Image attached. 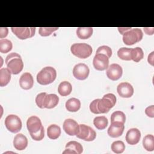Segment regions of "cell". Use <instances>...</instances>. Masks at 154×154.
Returning a JSON list of instances; mask_svg holds the SVG:
<instances>
[{
    "mask_svg": "<svg viewBox=\"0 0 154 154\" xmlns=\"http://www.w3.org/2000/svg\"><path fill=\"white\" fill-rule=\"evenodd\" d=\"M125 129L124 123L119 122H111L108 129V134L112 138H117L121 136Z\"/></svg>",
    "mask_w": 154,
    "mask_h": 154,
    "instance_id": "13",
    "label": "cell"
},
{
    "mask_svg": "<svg viewBox=\"0 0 154 154\" xmlns=\"http://www.w3.org/2000/svg\"><path fill=\"white\" fill-rule=\"evenodd\" d=\"M130 29H131V28H120V27L118 28V29H119V32H120L122 34H123L126 31L129 30Z\"/></svg>",
    "mask_w": 154,
    "mask_h": 154,
    "instance_id": "42",
    "label": "cell"
},
{
    "mask_svg": "<svg viewBox=\"0 0 154 154\" xmlns=\"http://www.w3.org/2000/svg\"><path fill=\"white\" fill-rule=\"evenodd\" d=\"M70 51L75 56L83 59L89 57L93 52L91 46L85 43L73 44L71 46Z\"/></svg>",
    "mask_w": 154,
    "mask_h": 154,
    "instance_id": "3",
    "label": "cell"
},
{
    "mask_svg": "<svg viewBox=\"0 0 154 154\" xmlns=\"http://www.w3.org/2000/svg\"><path fill=\"white\" fill-rule=\"evenodd\" d=\"M66 149L74 150L76 153L78 154L81 153L83 151V147L82 145L79 143L75 141H71L68 142L66 145Z\"/></svg>",
    "mask_w": 154,
    "mask_h": 154,
    "instance_id": "30",
    "label": "cell"
},
{
    "mask_svg": "<svg viewBox=\"0 0 154 154\" xmlns=\"http://www.w3.org/2000/svg\"><path fill=\"white\" fill-rule=\"evenodd\" d=\"M11 79V72L7 68H1L0 69V86L7 85Z\"/></svg>",
    "mask_w": 154,
    "mask_h": 154,
    "instance_id": "22",
    "label": "cell"
},
{
    "mask_svg": "<svg viewBox=\"0 0 154 154\" xmlns=\"http://www.w3.org/2000/svg\"><path fill=\"white\" fill-rule=\"evenodd\" d=\"M61 134V129L57 125H51L47 129L48 137L52 140L58 138Z\"/></svg>",
    "mask_w": 154,
    "mask_h": 154,
    "instance_id": "24",
    "label": "cell"
},
{
    "mask_svg": "<svg viewBox=\"0 0 154 154\" xmlns=\"http://www.w3.org/2000/svg\"><path fill=\"white\" fill-rule=\"evenodd\" d=\"M76 137L78 138L87 141H91L95 139L96 137V133L94 130L91 127L81 124L79 125V131Z\"/></svg>",
    "mask_w": 154,
    "mask_h": 154,
    "instance_id": "7",
    "label": "cell"
},
{
    "mask_svg": "<svg viewBox=\"0 0 154 154\" xmlns=\"http://www.w3.org/2000/svg\"><path fill=\"white\" fill-rule=\"evenodd\" d=\"M66 108L70 112H76L81 108V102L76 98H70L66 101Z\"/></svg>",
    "mask_w": 154,
    "mask_h": 154,
    "instance_id": "20",
    "label": "cell"
},
{
    "mask_svg": "<svg viewBox=\"0 0 154 154\" xmlns=\"http://www.w3.org/2000/svg\"><path fill=\"white\" fill-rule=\"evenodd\" d=\"M116 103V97L112 93L105 94L102 99H99L97 103V108L100 113H106Z\"/></svg>",
    "mask_w": 154,
    "mask_h": 154,
    "instance_id": "4",
    "label": "cell"
},
{
    "mask_svg": "<svg viewBox=\"0 0 154 154\" xmlns=\"http://www.w3.org/2000/svg\"><path fill=\"white\" fill-rule=\"evenodd\" d=\"M93 31L92 27H79L76 29V35L81 39H87L92 35Z\"/></svg>",
    "mask_w": 154,
    "mask_h": 154,
    "instance_id": "21",
    "label": "cell"
},
{
    "mask_svg": "<svg viewBox=\"0 0 154 154\" xmlns=\"http://www.w3.org/2000/svg\"><path fill=\"white\" fill-rule=\"evenodd\" d=\"M96 54H102L110 58L112 55V49L108 46H101L97 48Z\"/></svg>",
    "mask_w": 154,
    "mask_h": 154,
    "instance_id": "34",
    "label": "cell"
},
{
    "mask_svg": "<svg viewBox=\"0 0 154 154\" xmlns=\"http://www.w3.org/2000/svg\"><path fill=\"white\" fill-rule=\"evenodd\" d=\"M11 31L19 39L25 40L33 37L35 34V27H12Z\"/></svg>",
    "mask_w": 154,
    "mask_h": 154,
    "instance_id": "8",
    "label": "cell"
},
{
    "mask_svg": "<svg viewBox=\"0 0 154 154\" xmlns=\"http://www.w3.org/2000/svg\"><path fill=\"white\" fill-rule=\"evenodd\" d=\"M57 77L55 69L50 66L43 67L37 75V81L41 85H48L54 81Z\"/></svg>",
    "mask_w": 154,
    "mask_h": 154,
    "instance_id": "2",
    "label": "cell"
},
{
    "mask_svg": "<svg viewBox=\"0 0 154 154\" xmlns=\"http://www.w3.org/2000/svg\"><path fill=\"white\" fill-rule=\"evenodd\" d=\"M5 63L7 69L13 75L19 73L23 67V63L20 55L16 52H12L6 57Z\"/></svg>",
    "mask_w": 154,
    "mask_h": 154,
    "instance_id": "1",
    "label": "cell"
},
{
    "mask_svg": "<svg viewBox=\"0 0 154 154\" xmlns=\"http://www.w3.org/2000/svg\"><path fill=\"white\" fill-rule=\"evenodd\" d=\"M111 150L116 153H122L125 149V145L122 141L118 140L114 141L111 146Z\"/></svg>",
    "mask_w": 154,
    "mask_h": 154,
    "instance_id": "31",
    "label": "cell"
},
{
    "mask_svg": "<svg viewBox=\"0 0 154 154\" xmlns=\"http://www.w3.org/2000/svg\"><path fill=\"white\" fill-rule=\"evenodd\" d=\"M93 64L96 70L103 71L108 67L109 58L102 54H96L93 58Z\"/></svg>",
    "mask_w": 154,
    "mask_h": 154,
    "instance_id": "9",
    "label": "cell"
},
{
    "mask_svg": "<svg viewBox=\"0 0 154 154\" xmlns=\"http://www.w3.org/2000/svg\"><path fill=\"white\" fill-rule=\"evenodd\" d=\"M108 123V119L105 116H97L93 120V124L94 126L99 129L102 130L106 128Z\"/></svg>",
    "mask_w": 154,
    "mask_h": 154,
    "instance_id": "25",
    "label": "cell"
},
{
    "mask_svg": "<svg viewBox=\"0 0 154 154\" xmlns=\"http://www.w3.org/2000/svg\"><path fill=\"white\" fill-rule=\"evenodd\" d=\"M143 34L140 28H131L123 34V41L126 45H132L141 40Z\"/></svg>",
    "mask_w": 154,
    "mask_h": 154,
    "instance_id": "5",
    "label": "cell"
},
{
    "mask_svg": "<svg viewBox=\"0 0 154 154\" xmlns=\"http://www.w3.org/2000/svg\"><path fill=\"white\" fill-rule=\"evenodd\" d=\"M13 47L12 43L10 40L5 38L0 40V52L3 54L10 52Z\"/></svg>",
    "mask_w": 154,
    "mask_h": 154,
    "instance_id": "29",
    "label": "cell"
},
{
    "mask_svg": "<svg viewBox=\"0 0 154 154\" xmlns=\"http://www.w3.org/2000/svg\"><path fill=\"white\" fill-rule=\"evenodd\" d=\"M59 102V97L55 94H46L43 100V108L51 109L56 106Z\"/></svg>",
    "mask_w": 154,
    "mask_h": 154,
    "instance_id": "19",
    "label": "cell"
},
{
    "mask_svg": "<svg viewBox=\"0 0 154 154\" xmlns=\"http://www.w3.org/2000/svg\"><path fill=\"white\" fill-rule=\"evenodd\" d=\"M126 121V116L124 112L120 111H114L111 116V122H119L125 123Z\"/></svg>",
    "mask_w": 154,
    "mask_h": 154,
    "instance_id": "32",
    "label": "cell"
},
{
    "mask_svg": "<svg viewBox=\"0 0 154 154\" xmlns=\"http://www.w3.org/2000/svg\"><path fill=\"white\" fill-rule=\"evenodd\" d=\"M117 91L120 97L125 98L131 97L134 94L132 85L127 82L119 84L117 87Z\"/></svg>",
    "mask_w": 154,
    "mask_h": 154,
    "instance_id": "14",
    "label": "cell"
},
{
    "mask_svg": "<svg viewBox=\"0 0 154 154\" xmlns=\"http://www.w3.org/2000/svg\"><path fill=\"white\" fill-rule=\"evenodd\" d=\"M131 51H132V48H121L117 51V55L122 60H126V61L131 60Z\"/></svg>",
    "mask_w": 154,
    "mask_h": 154,
    "instance_id": "28",
    "label": "cell"
},
{
    "mask_svg": "<svg viewBox=\"0 0 154 154\" xmlns=\"http://www.w3.org/2000/svg\"><path fill=\"white\" fill-rule=\"evenodd\" d=\"M46 94L47 93L45 92L40 93L38 94L35 97V103L40 108H43V100Z\"/></svg>",
    "mask_w": 154,
    "mask_h": 154,
    "instance_id": "36",
    "label": "cell"
},
{
    "mask_svg": "<svg viewBox=\"0 0 154 154\" xmlns=\"http://www.w3.org/2000/svg\"><path fill=\"white\" fill-rule=\"evenodd\" d=\"M34 84V79L31 73L25 72L23 73L19 79L20 87L24 90L31 88Z\"/></svg>",
    "mask_w": 154,
    "mask_h": 154,
    "instance_id": "17",
    "label": "cell"
},
{
    "mask_svg": "<svg viewBox=\"0 0 154 154\" xmlns=\"http://www.w3.org/2000/svg\"><path fill=\"white\" fill-rule=\"evenodd\" d=\"M63 153H76L74 150H72L71 149H66V150Z\"/></svg>",
    "mask_w": 154,
    "mask_h": 154,
    "instance_id": "43",
    "label": "cell"
},
{
    "mask_svg": "<svg viewBox=\"0 0 154 154\" xmlns=\"http://www.w3.org/2000/svg\"><path fill=\"white\" fill-rule=\"evenodd\" d=\"M141 132L137 128H131L128 131L125 139L126 142L131 145L137 144L140 140Z\"/></svg>",
    "mask_w": 154,
    "mask_h": 154,
    "instance_id": "16",
    "label": "cell"
},
{
    "mask_svg": "<svg viewBox=\"0 0 154 154\" xmlns=\"http://www.w3.org/2000/svg\"><path fill=\"white\" fill-rule=\"evenodd\" d=\"M27 129L30 133H35L40 130L42 124L40 119L35 116L29 117L26 122Z\"/></svg>",
    "mask_w": 154,
    "mask_h": 154,
    "instance_id": "15",
    "label": "cell"
},
{
    "mask_svg": "<svg viewBox=\"0 0 154 154\" xmlns=\"http://www.w3.org/2000/svg\"><path fill=\"white\" fill-rule=\"evenodd\" d=\"M31 138L35 141H40L43 139L45 137V130L43 126L42 127L40 130L35 133H30L29 134Z\"/></svg>",
    "mask_w": 154,
    "mask_h": 154,
    "instance_id": "35",
    "label": "cell"
},
{
    "mask_svg": "<svg viewBox=\"0 0 154 154\" xmlns=\"http://www.w3.org/2000/svg\"><path fill=\"white\" fill-rule=\"evenodd\" d=\"M153 52H152L150 55L148 56V62L152 66H153Z\"/></svg>",
    "mask_w": 154,
    "mask_h": 154,
    "instance_id": "41",
    "label": "cell"
},
{
    "mask_svg": "<svg viewBox=\"0 0 154 154\" xmlns=\"http://www.w3.org/2000/svg\"><path fill=\"white\" fill-rule=\"evenodd\" d=\"M143 145L144 148L147 151H153L154 150V137L153 135L149 134L146 135L143 140Z\"/></svg>",
    "mask_w": 154,
    "mask_h": 154,
    "instance_id": "26",
    "label": "cell"
},
{
    "mask_svg": "<svg viewBox=\"0 0 154 154\" xmlns=\"http://www.w3.org/2000/svg\"><path fill=\"white\" fill-rule=\"evenodd\" d=\"M131 60L135 62H139L144 57V52L143 49L140 47L132 49L131 54Z\"/></svg>",
    "mask_w": 154,
    "mask_h": 154,
    "instance_id": "27",
    "label": "cell"
},
{
    "mask_svg": "<svg viewBox=\"0 0 154 154\" xmlns=\"http://www.w3.org/2000/svg\"><path fill=\"white\" fill-rule=\"evenodd\" d=\"M144 32L148 35H152L153 34L154 28H143Z\"/></svg>",
    "mask_w": 154,
    "mask_h": 154,
    "instance_id": "40",
    "label": "cell"
},
{
    "mask_svg": "<svg viewBox=\"0 0 154 154\" xmlns=\"http://www.w3.org/2000/svg\"><path fill=\"white\" fill-rule=\"evenodd\" d=\"M58 29V27H40L38 29V33L41 36H48Z\"/></svg>",
    "mask_w": 154,
    "mask_h": 154,
    "instance_id": "33",
    "label": "cell"
},
{
    "mask_svg": "<svg viewBox=\"0 0 154 154\" xmlns=\"http://www.w3.org/2000/svg\"><path fill=\"white\" fill-rule=\"evenodd\" d=\"M5 125L7 129L13 133H17L22 128V122L20 119L14 114L7 116L5 119Z\"/></svg>",
    "mask_w": 154,
    "mask_h": 154,
    "instance_id": "6",
    "label": "cell"
},
{
    "mask_svg": "<svg viewBox=\"0 0 154 154\" xmlns=\"http://www.w3.org/2000/svg\"><path fill=\"white\" fill-rule=\"evenodd\" d=\"M8 29L7 27H1L0 28V38L2 39V38H4L7 37L8 35Z\"/></svg>",
    "mask_w": 154,
    "mask_h": 154,
    "instance_id": "39",
    "label": "cell"
},
{
    "mask_svg": "<svg viewBox=\"0 0 154 154\" xmlns=\"http://www.w3.org/2000/svg\"><path fill=\"white\" fill-rule=\"evenodd\" d=\"M72 87L71 84L68 81L61 82L58 87V91L62 96H66L71 93Z\"/></svg>",
    "mask_w": 154,
    "mask_h": 154,
    "instance_id": "23",
    "label": "cell"
},
{
    "mask_svg": "<svg viewBox=\"0 0 154 154\" xmlns=\"http://www.w3.org/2000/svg\"><path fill=\"white\" fill-rule=\"evenodd\" d=\"M63 127L66 133L70 136L76 135L79 131V125L72 119H66L63 123Z\"/></svg>",
    "mask_w": 154,
    "mask_h": 154,
    "instance_id": "12",
    "label": "cell"
},
{
    "mask_svg": "<svg viewBox=\"0 0 154 154\" xmlns=\"http://www.w3.org/2000/svg\"><path fill=\"white\" fill-rule=\"evenodd\" d=\"M123 73V69L122 67L116 63L111 64L106 71V74L107 77L112 80V81H116L120 79Z\"/></svg>",
    "mask_w": 154,
    "mask_h": 154,
    "instance_id": "11",
    "label": "cell"
},
{
    "mask_svg": "<svg viewBox=\"0 0 154 154\" xmlns=\"http://www.w3.org/2000/svg\"><path fill=\"white\" fill-rule=\"evenodd\" d=\"M28 145L27 138L22 134L16 135L13 140V146L18 150H24Z\"/></svg>",
    "mask_w": 154,
    "mask_h": 154,
    "instance_id": "18",
    "label": "cell"
},
{
    "mask_svg": "<svg viewBox=\"0 0 154 154\" xmlns=\"http://www.w3.org/2000/svg\"><path fill=\"white\" fill-rule=\"evenodd\" d=\"M145 113L150 117H154V106L151 105L147 107L145 109Z\"/></svg>",
    "mask_w": 154,
    "mask_h": 154,
    "instance_id": "38",
    "label": "cell"
},
{
    "mask_svg": "<svg viewBox=\"0 0 154 154\" xmlns=\"http://www.w3.org/2000/svg\"><path fill=\"white\" fill-rule=\"evenodd\" d=\"M99 99H96L93 100L90 104V109L94 114H100L97 108V103Z\"/></svg>",
    "mask_w": 154,
    "mask_h": 154,
    "instance_id": "37",
    "label": "cell"
},
{
    "mask_svg": "<svg viewBox=\"0 0 154 154\" xmlns=\"http://www.w3.org/2000/svg\"><path fill=\"white\" fill-rule=\"evenodd\" d=\"M90 73L88 67L84 63H79L75 65L73 69L74 77L79 80H84L87 78Z\"/></svg>",
    "mask_w": 154,
    "mask_h": 154,
    "instance_id": "10",
    "label": "cell"
}]
</instances>
